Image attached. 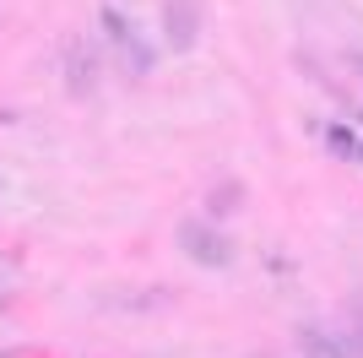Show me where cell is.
<instances>
[{"instance_id": "6da1fadb", "label": "cell", "mask_w": 363, "mask_h": 358, "mask_svg": "<svg viewBox=\"0 0 363 358\" xmlns=\"http://www.w3.org/2000/svg\"><path fill=\"white\" fill-rule=\"evenodd\" d=\"M179 244H184L190 261H201V266H228V261H233V244L206 223H179Z\"/></svg>"}, {"instance_id": "7a4b0ae2", "label": "cell", "mask_w": 363, "mask_h": 358, "mask_svg": "<svg viewBox=\"0 0 363 358\" xmlns=\"http://www.w3.org/2000/svg\"><path fill=\"white\" fill-rule=\"evenodd\" d=\"M104 33H108V44L120 49V55L130 60V65H136V71H147V65H152L147 44H141V38H136V28H130V22H125V16L114 11V6H104Z\"/></svg>"}, {"instance_id": "3957f363", "label": "cell", "mask_w": 363, "mask_h": 358, "mask_svg": "<svg viewBox=\"0 0 363 358\" xmlns=\"http://www.w3.org/2000/svg\"><path fill=\"white\" fill-rule=\"evenodd\" d=\"M298 353L303 358H352V347H347V331H325V326H315V320H303L298 326Z\"/></svg>"}, {"instance_id": "277c9868", "label": "cell", "mask_w": 363, "mask_h": 358, "mask_svg": "<svg viewBox=\"0 0 363 358\" xmlns=\"http://www.w3.org/2000/svg\"><path fill=\"white\" fill-rule=\"evenodd\" d=\"M163 22H168V44H174V49L196 44V0H168Z\"/></svg>"}, {"instance_id": "5b68a950", "label": "cell", "mask_w": 363, "mask_h": 358, "mask_svg": "<svg viewBox=\"0 0 363 358\" xmlns=\"http://www.w3.org/2000/svg\"><path fill=\"white\" fill-rule=\"evenodd\" d=\"M71 87L76 92L92 87V60H87V49H82V44H71Z\"/></svg>"}]
</instances>
